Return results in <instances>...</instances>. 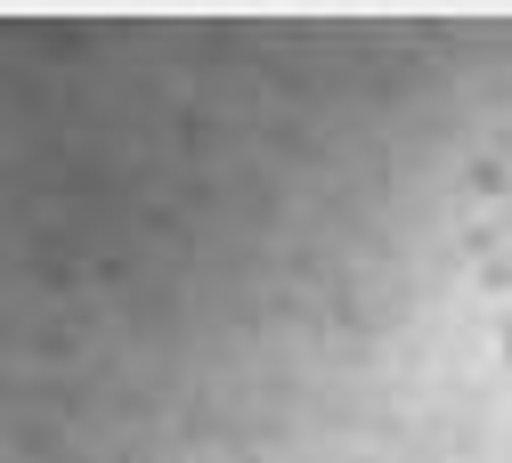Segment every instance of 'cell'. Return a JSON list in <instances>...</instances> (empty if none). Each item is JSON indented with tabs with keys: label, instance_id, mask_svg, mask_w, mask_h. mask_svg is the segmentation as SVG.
Masks as SVG:
<instances>
[]
</instances>
